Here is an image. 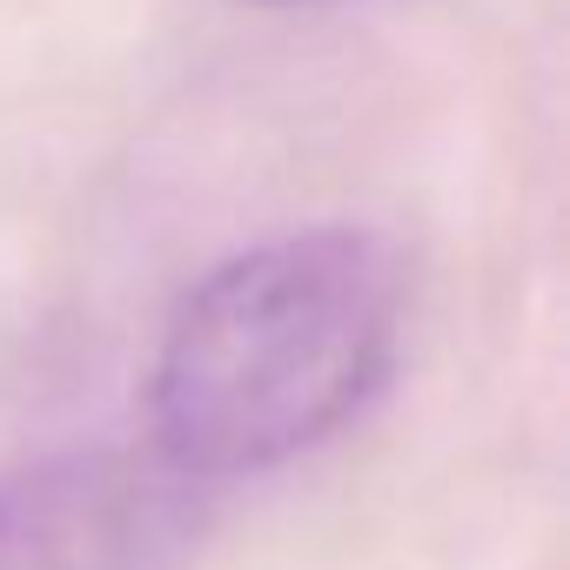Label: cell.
Listing matches in <instances>:
<instances>
[{"label": "cell", "mask_w": 570, "mask_h": 570, "mask_svg": "<svg viewBox=\"0 0 570 570\" xmlns=\"http://www.w3.org/2000/svg\"><path fill=\"white\" fill-rule=\"evenodd\" d=\"M195 476L148 450H68L0 483V570H161L195 530Z\"/></svg>", "instance_id": "2"}, {"label": "cell", "mask_w": 570, "mask_h": 570, "mask_svg": "<svg viewBox=\"0 0 570 570\" xmlns=\"http://www.w3.org/2000/svg\"><path fill=\"white\" fill-rule=\"evenodd\" d=\"M403 268L370 228H303L215 262L148 370V443L202 490L336 436L390 376Z\"/></svg>", "instance_id": "1"}]
</instances>
